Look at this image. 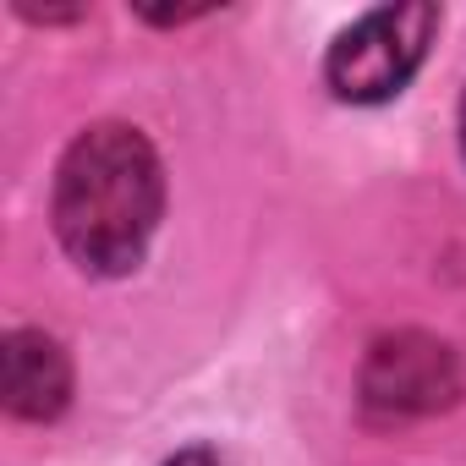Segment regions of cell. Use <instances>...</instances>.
<instances>
[{"mask_svg": "<svg viewBox=\"0 0 466 466\" xmlns=\"http://www.w3.org/2000/svg\"><path fill=\"white\" fill-rule=\"evenodd\" d=\"M165 208L159 154L137 127L99 121L88 127L56 170V237L88 275H132L154 242Z\"/></svg>", "mask_w": 466, "mask_h": 466, "instance_id": "cell-1", "label": "cell"}, {"mask_svg": "<svg viewBox=\"0 0 466 466\" xmlns=\"http://www.w3.org/2000/svg\"><path fill=\"white\" fill-rule=\"evenodd\" d=\"M433 28H439V12L422 6V0H411V6H379V12L357 17L329 45V61H324L335 99H346V105L395 99L411 83V72L422 66Z\"/></svg>", "mask_w": 466, "mask_h": 466, "instance_id": "cell-2", "label": "cell"}, {"mask_svg": "<svg viewBox=\"0 0 466 466\" xmlns=\"http://www.w3.org/2000/svg\"><path fill=\"white\" fill-rule=\"evenodd\" d=\"M461 395V362L444 340L422 329H400L373 340L362 362V406L373 417H428Z\"/></svg>", "mask_w": 466, "mask_h": 466, "instance_id": "cell-3", "label": "cell"}, {"mask_svg": "<svg viewBox=\"0 0 466 466\" xmlns=\"http://www.w3.org/2000/svg\"><path fill=\"white\" fill-rule=\"evenodd\" d=\"M6 411L23 422H50L72 400V362L45 329H12L6 335Z\"/></svg>", "mask_w": 466, "mask_h": 466, "instance_id": "cell-4", "label": "cell"}, {"mask_svg": "<svg viewBox=\"0 0 466 466\" xmlns=\"http://www.w3.org/2000/svg\"><path fill=\"white\" fill-rule=\"evenodd\" d=\"M165 466H219V461H214L208 450H181V455H170Z\"/></svg>", "mask_w": 466, "mask_h": 466, "instance_id": "cell-5", "label": "cell"}, {"mask_svg": "<svg viewBox=\"0 0 466 466\" xmlns=\"http://www.w3.org/2000/svg\"><path fill=\"white\" fill-rule=\"evenodd\" d=\"M461 154H466V99H461Z\"/></svg>", "mask_w": 466, "mask_h": 466, "instance_id": "cell-6", "label": "cell"}]
</instances>
